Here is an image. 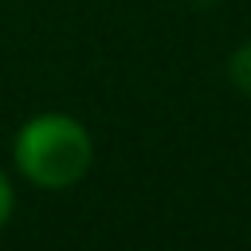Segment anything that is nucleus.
I'll list each match as a JSON object with an SVG mask.
<instances>
[{
    "instance_id": "obj_4",
    "label": "nucleus",
    "mask_w": 251,
    "mask_h": 251,
    "mask_svg": "<svg viewBox=\"0 0 251 251\" xmlns=\"http://www.w3.org/2000/svg\"><path fill=\"white\" fill-rule=\"evenodd\" d=\"M192 4H200V8H208V4H216V0H192Z\"/></svg>"
},
{
    "instance_id": "obj_2",
    "label": "nucleus",
    "mask_w": 251,
    "mask_h": 251,
    "mask_svg": "<svg viewBox=\"0 0 251 251\" xmlns=\"http://www.w3.org/2000/svg\"><path fill=\"white\" fill-rule=\"evenodd\" d=\"M227 75H231V82L251 98V43H243L235 55H231V67H227Z\"/></svg>"
},
{
    "instance_id": "obj_3",
    "label": "nucleus",
    "mask_w": 251,
    "mask_h": 251,
    "mask_svg": "<svg viewBox=\"0 0 251 251\" xmlns=\"http://www.w3.org/2000/svg\"><path fill=\"white\" fill-rule=\"evenodd\" d=\"M8 212H12V188H8V180H4V173H0V224L8 220Z\"/></svg>"
},
{
    "instance_id": "obj_1",
    "label": "nucleus",
    "mask_w": 251,
    "mask_h": 251,
    "mask_svg": "<svg viewBox=\"0 0 251 251\" xmlns=\"http://www.w3.org/2000/svg\"><path fill=\"white\" fill-rule=\"evenodd\" d=\"M90 137L86 129L67 114H43L31 118L16 137V165L27 180L43 188H71L90 169Z\"/></svg>"
}]
</instances>
